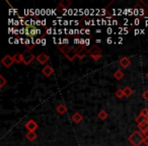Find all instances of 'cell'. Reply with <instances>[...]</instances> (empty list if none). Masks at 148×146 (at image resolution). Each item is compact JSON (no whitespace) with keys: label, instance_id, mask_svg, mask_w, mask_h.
<instances>
[{"label":"cell","instance_id":"obj_1","mask_svg":"<svg viewBox=\"0 0 148 146\" xmlns=\"http://www.w3.org/2000/svg\"><path fill=\"white\" fill-rule=\"evenodd\" d=\"M143 140H144L143 134L139 131L133 132V133L128 137V141H129L133 146H140L142 143H143Z\"/></svg>","mask_w":148,"mask_h":146},{"label":"cell","instance_id":"obj_2","mask_svg":"<svg viewBox=\"0 0 148 146\" xmlns=\"http://www.w3.org/2000/svg\"><path fill=\"white\" fill-rule=\"evenodd\" d=\"M41 33H42L41 29H38L35 25H25V29H23V34L29 38H34L35 36L40 35Z\"/></svg>","mask_w":148,"mask_h":146},{"label":"cell","instance_id":"obj_3","mask_svg":"<svg viewBox=\"0 0 148 146\" xmlns=\"http://www.w3.org/2000/svg\"><path fill=\"white\" fill-rule=\"evenodd\" d=\"M89 55H90L91 59L93 61H99L103 55V51L99 47H97V45H93L92 47L89 49Z\"/></svg>","mask_w":148,"mask_h":146},{"label":"cell","instance_id":"obj_4","mask_svg":"<svg viewBox=\"0 0 148 146\" xmlns=\"http://www.w3.org/2000/svg\"><path fill=\"white\" fill-rule=\"evenodd\" d=\"M23 63L25 64V65H29V64L32 63V62L34 61V60L37 58V56H35L33 53L31 52V50H25V52L23 53Z\"/></svg>","mask_w":148,"mask_h":146},{"label":"cell","instance_id":"obj_5","mask_svg":"<svg viewBox=\"0 0 148 146\" xmlns=\"http://www.w3.org/2000/svg\"><path fill=\"white\" fill-rule=\"evenodd\" d=\"M76 53H77V58L82 60L87 54H89V49H87L85 46H80V47L76 48Z\"/></svg>","mask_w":148,"mask_h":146},{"label":"cell","instance_id":"obj_6","mask_svg":"<svg viewBox=\"0 0 148 146\" xmlns=\"http://www.w3.org/2000/svg\"><path fill=\"white\" fill-rule=\"evenodd\" d=\"M1 63H2V65H4V67H6V68L11 67V66L13 65V63H14L13 56L5 55L4 57L2 58V60H1Z\"/></svg>","mask_w":148,"mask_h":146},{"label":"cell","instance_id":"obj_7","mask_svg":"<svg viewBox=\"0 0 148 146\" xmlns=\"http://www.w3.org/2000/svg\"><path fill=\"white\" fill-rule=\"evenodd\" d=\"M38 127H39V125L35 120H29L25 123V128H27V130H29V132H35L38 129Z\"/></svg>","mask_w":148,"mask_h":146},{"label":"cell","instance_id":"obj_8","mask_svg":"<svg viewBox=\"0 0 148 146\" xmlns=\"http://www.w3.org/2000/svg\"><path fill=\"white\" fill-rule=\"evenodd\" d=\"M71 120H72V122H73V123L79 124V123H81V122L83 121V116L81 115L79 112H76V113H74L73 115H72Z\"/></svg>","mask_w":148,"mask_h":146},{"label":"cell","instance_id":"obj_9","mask_svg":"<svg viewBox=\"0 0 148 146\" xmlns=\"http://www.w3.org/2000/svg\"><path fill=\"white\" fill-rule=\"evenodd\" d=\"M58 49H59V51L61 52V53H63L65 56H67L73 48L69 45H59L58 46Z\"/></svg>","mask_w":148,"mask_h":146},{"label":"cell","instance_id":"obj_10","mask_svg":"<svg viewBox=\"0 0 148 146\" xmlns=\"http://www.w3.org/2000/svg\"><path fill=\"white\" fill-rule=\"evenodd\" d=\"M119 65L121 66L122 68L126 69V68H128L131 65V61H130V59L128 57H122L119 61Z\"/></svg>","mask_w":148,"mask_h":146},{"label":"cell","instance_id":"obj_11","mask_svg":"<svg viewBox=\"0 0 148 146\" xmlns=\"http://www.w3.org/2000/svg\"><path fill=\"white\" fill-rule=\"evenodd\" d=\"M42 73H43L46 77H50V76H52V75H53L54 69L50 65H46L45 67L42 69Z\"/></svg>","mask_w":148,"mask_h":146},{"label":"cell","instance_id":"obj_12","mask_svg":"<svg viewBox=\"0 0 148 146\" xmlns=\"http://www.w3.org/2000/svg\"><path fill=\"white\" fill-rule=\"evenodd\" d=\"M36 59H37V61L39 62L40 64H46L48 61H49V56L45 53H41L40 55L37 56Z\"/></svg>","mask_w":148,"mask_h":146},{"label":"cell","instance_id":"obj_13","mask_svg":"<svg viewBox=\"0 0 148 146\" xmlns=\"http://www.w3.org/2000/svg\"><path fill=\"white\" fill-rule=\"evenodd\" d=\"M72 5V2L70 0H61L58 5V8H63V9H68Z\"/></svg>","mask_w":148,"mask_h":146},{"label":"cell","instance_id":"obj_14","mask_svg":"<svg viewBox=\"0 0 148 146\" xmlns=\"http://www.w3.org/2000/svg\"><path fill=\"white\" fill-rule=\"evenodd\" d=\"M66 58H67L69 61H73L75 58H77V53H76V48H73V49L70 51V53L68 54L67 56H66Z\"/></svg>","mask_w":148,"mask_h":146},{"label":"cell","instance_id":"obj_15","mask_svg":"<svg viewBox=\"0 0 148 146\" xmlns=\"http://www.w3.org/2000/svg\"><path fill=\"white\" fill-rule=\"evenodd\" d=\"M135 122L138 124V126H139V125H141V124L147 123V122H148V118L144 117V116H142V115H139L138 117H136Z\"/></svg>","mask_w":148,"mask_h":146},{"label":"cell","instance_id":"obj_16","mask_svg":"<svg viewBox=\"0 0 148 146\" xmlns=\"http://www.w3.org/2000/svg\"><path fill=\"white\" fill-rule=\"evenodd\" d=\"M97 117H99V119L101 120V121H105V120H107L108 117H109V114H108L105 110H101V111L99 112V114H97Z\"/></svg>","mask_w":148,"mask_h":146},{"label":"cell","instance_id":"obj_17","mask_svg":"<svg viewBox=\"0 0 148 146\" xmlns=\"http://www.w3.org/2000/svg\"><path fill=\"white\" fill-rule=\"evenodd\" d=\"M25 137H27V139L29 140V141L33 142V141H35V140L37 139L38 135H37V133H36V132H27V135H25Z\"/></svg>","mask_w":148,"mask_h":146},{"label":"cell","instance_id":"obj_18","mask_svg":"<svg viewBox=\"0 0 148 146\" xmlns=\"http://www.w3.org/2000/svg\"><path fill=\"white\" fill-rule=\"evenodd\" d=\"M13 60H14V63H17V64L23 62V53H16L15 55H13Z\"/></svg>","mask_w":148,"mask_h":146},{"label":"cell","instance_id":"obj_19","mask_svg":"<svg viewBox=\"0 0 148 146\" xmlns=\"http://www.w3.org/2000/svg\"><path fill=\"white\" fill-rule=\"evenodd\" d=\"M56 111H57V113L60 114V115H65V114L67 113V108L64 105H59L57 107V109H56Z\"/></svg>","mask_w":148,"mask_h":146},{"label":"cell","instance_id":"obj_20","mask_svg":"<svg viewBox=\"0 0 148 146\" xmlns=\"http://www.w3.org/2000/svg\"><path fill=\"white\" fill-rule=\"evenodd\" d=\"M124 72L122 71L121 69H118V70H116L115 71V73H114V77H115L117 80H121L122 78L124 77Z\"/></svg>","mask_w":148,"mask_h":146},{"label":"cell","instance_id":"obj_21","mask_svg":"<svg viewBox=\"0 0 148 146\" xmlns=\"http://www.w3.org/2000/svg\"><path fill=\"white\" fill-rule=\"evenodd\" d=\"M123 90H124V95H125L126 97H130L134 93V90L130 86H126L125 88H123Z\"/></svg>","mask_w":148,"mask_h":146},{"label":"cell","instance_id":"obj_22","mask_svg":"<svg viewBox=\"0 0 148 146\" xmlns=\"http://www.w3.org/2000/svg\"><path fill=\"white\" fill-rule=\"evenodd\" d=\"M115 95H116V97H118L119 99H122L124 97H125V95H124V90L122 88L118 89V90L115 93Z\"/></svg>","mask_w":148,"mask_h":146},{"label":"cell","instance_id":"obj_23","mask_svg":"<svg viewBox=\"0 0 148 146\" xmlns=\"http://www.w3.org/2000/svg\"><path fill=\"white\" fill-rule=\"evenodd\" d=\"M6 79L4 78V76L3 75H0V88H3L4 87V85L6 84Z\"/></svg>","mask_w":148,"mask_h":146},{"label":"cell","instance_id":"obj_24","mask_svg":"<svg viewBox=\"0 0 148 146\" xmlns=\"http://www.w3.org/2000/svg\"><path fill=\"white\" fill-rule=\"evenodd\" d=\"M138 127H139V129L141 130V132L145 131V130H147V129H148V122H147V123L141 124V125H139Z\"/></svg>","mask_w":148,"mask_h":146},{"label":"cell","instance_id":"obj_25","mask_svg":"<svg viewBox=\"0 0 148 146\" xmlns=\"http://www.w3.org/2000/svg\"><path fill=\"white\" fill-rule=\"evenodd\" d=\"M140 115H142V116H144V117L148 118V109H146V108L142 109L141 112H140Z\"/></svg>","mask_w":148,"mask_h":146},{"label":"cell","instance_id":"obj_26","mask_svg":"<svg viewBox=\"0 0 148 146\" xmlns=\"http://www.w3.org/2000/svg\"><path fill=\"white\" fill-rule=\"evenodd\" d=\"M142 99H143L144 101H148V90L143 91V93H142Z\"/></svg>","mask_w":148,"mask_h":146},{"label":"cell","instance_id":"obj_27","mask_svg":"<svg viewBox=\"0 0 148 146\" xmlns=\"http://www.w3.org/2000/svg\"><path fill=\"white\" fill-rule=\"evenodd\" d=\"M80 42H81V39H79V38H75V39H74V43L75 44H80Z\"/></svg>","mask_w":148,"mask_h":146},{"label":"cell","instance_id":"obj_28","mask_svg":"<svg viewBox=\"0 0 148 146\" xmlns=\"http://www.w3.org/2000/svg\"><path fill=\"white\" fill-rule=\"evenodd\" d=\"M143 144H145L146 146H148V137H144V140H143Z\"/></svg>","mask_w":148,"mask_h":146},{"label":"cell","instance_id":"obj_29","mask_svg":"<svg viewBox=\"0 0 148 146\" xmlns=\"http://www.w3.org/2000/svg\"><path fill=\"white\" fill-rule=\"evenodd\" d=\"M141 133L143 134L144 137H148V129L145 130V131H143V132H141Z\"/></svg>","mask_w":148,"mask_h":146},{"label":"cell","instance_id":"obj_30","mask_svg":"<svg viewBox=\"0 0 148 146\" xmlns=\"http://www.w3.org/2000/svg\"><path fill=\"white\" fill-rule=\"evenodd\" d=\"M89 43H90V39H86L85 40V47H86V46H88L89 45Z\"/></svg>","mask_w":148,"mask_h":146},{"label":"cell","instance_id":"obj_31","mask_svg":"<svg viewBox=\"0 0 148 146\" xmlns=\"http://www.w3.org/2000/svg\"><path fill=\"white\" fill-rule=\"evenodd\" d=\"M107 43L108 44H112V43H113V40H112L111 38H109V39L107 40Z\"/></svg>","mask_w":148,"mask_h":146},{"label":"cell","instance_id":"obj_32","mask_svg":"<svg viewBox=\"0 0 148 146\" xmlns=\"http://www.w3.org/2000/svg\"><path fill=\"white\" fill-rule=\"evenodd\" d=\"M146 78L148 79V72H147V73H146Z\"/></svg>","mask_w":148,"mask_h":146}]
</instances>
